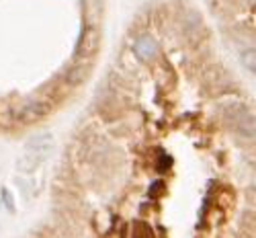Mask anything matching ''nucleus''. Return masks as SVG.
Instances as JSON below:
<instances>
[{"label": "nucleus", "instance_id": "nucleus-1", "mask_svg": "<svg viewBox=\"0 0 256 238\" xmlns=\"http://www.w3.org/2000/svg\"><path fill=\"white\" fill-rule=\"evenodd\" d=\"M52 146H54L52 134L44 132V134L33 136L23 150V156L18 158V170L20 172H33L35 168H39L48 160V156L52 152Z\"/></svg>", "mask_w": 256, "mask_h": 238}, {"label": "nucleus", "instance_id": "nucleus-2", "mask_svg": "<svg viewBox=\"0 0 256 238\" xmlns=\"http://www.w3.org/2000/svg\"><path fill=\"white\" fill-rule=\"evenodd\" d=\"M100 29L96 25H88L84 27V31L78 37L76 43V50H74V62H82V64H88V60H92L98 54L100 48Z\"/></svg>", "mask_w": 256, "mask_h": 238}, {"label": "nucleus", "instance_id": "nucleus-3", "mask_svg": "<svg viewBox=\"0 0 256 238\" xmlns=\"http://www.w3.org/2000/svg\"><path fill=\"white\" fill-rule=\"evenodd\" d=\"M50 113V105L48 103H44V101H27V103H23L16 109V121H20V123H35V121H39L41 117H46Z\"/></svg>", "mask_w": 256, "mask_h": 238}, {"label": "nucleus", "instance_id": "nucleus-4", "mask_svg": "<svg viewBox=\"0 0 256 238\" xmlns=\"http://www.w3.org/2000/svg\"><path fill=\"white\" fill-rule=\"evenodd\" d=\"M230 125H232V129H236L242 136H250V138L254 136V117L246 107H240L238 111L230 113Z\"/></svg>", "mask_w": 256, "mask_h": 238}, {"label": "nucleus", "instance_id": "nucleus-5", "mask_svg": "<svg viewBox=\"0 0 256 238\" xmlns=\"http://www.w3.org/2000/svg\"><path fill=\"white\" fill-rule=\"evenodd\" d=\"M134 50H136V54H138V58H140L142 62H152V60L156 58V54H158V46H156V41H154L150 35L140 37V39L136 41Z\"/></svg>", "mask_w": 256, "mask_h": 238}, {"label": "nucleus", "instance_id": "nucleus-6", "mask_svg": "<svg viewBox=\"0 0 256 238\" xmlns=\"http://www.w3.org/2000/svg\"><path fill=\"white\" fill-rule=\"evenodd\" d=\"M86 76H88V68H84L82 62H76L68 72V82L70 84H80V82L86 80Z\"/></svg>", "mask_w": 256, "mask_h": 238}, {"label": "nucleus", "instance_id": "nucleus-7", "mask_svg": "<svg viewBox=\"0 0 256 238\" xmlns=\"http://www.w3.org/2000/svg\"><path fill=\"white\" fill-rule=\"evenodd\" d=\"M244 64H246V68H248L250 72H254V50H252V48H250L248 54H244Z\"/></svg>", "mask_w": 256, "mask_h": 238}, {"label": "nucleus", "instance_id": "nucleus-8", "mask_svg": "<svg viewBox=\"0 0 256 238\" xmlns=\"http://www.w3.org/2000/svg\"><path fill=\"white\" fill-rule=\"evenodd\" d=\"M2 201H4V205H6V209H8V211H14V203H12V197H10V193H8L6 189H2Z\"/></svg>", "mask_w": 256, "mask_h": 238}]
</instances>
